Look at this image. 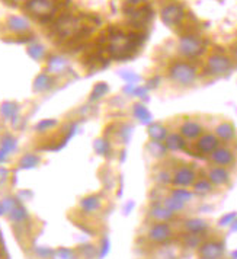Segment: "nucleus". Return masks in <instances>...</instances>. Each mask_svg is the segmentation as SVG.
I'll list each match as a JSON object with an SVG mask.
<instances>
[{
  "instance_id": "f257e3e1",
  "label": "nucleus",
  "mask_w": 237,
  "mask_h": 259,
  "mask_svg": "<svg viewBox=\"0 0 237 259\" xmlns=\"http://www.w3.org/2000/svg\"><path fill=\"white\" fill-rule=\"evenodd\" d=\"M169 76L181 86H191L197 79V70L188 63H176L170 67Z\"/></svg>"
},
{
  "instance_id": "f03ea898",
  "label": "nucleus",
  "mask_w": 237,
  "mask_h": 259,
  "mask_svg": "<svg viewBox=\"0 0 237 259\" xmlns=\"http://www.w3.org/2000/svg\"><path fill=\"white\" fill-rule=\"evenodd\" d=\"M204 51V44L194 35H185L179 41V52L185 57H197Z\"/></svg>"
},
{
  "instance_id": "7ed1b4c3",
  "label": "nucleus",
  "mask_w": 237,
  "mask_h": 259,
  "mask_svg": "<svg viewBox=\"0 0 237 259\" xmlns=\"http://www.w3.org/2000/svg\"><path fill=\"white\" fill-rule=\"evenodd\" d=\"M184 9L179 4H169V6L163 7L160 12V18H161L163 24L167 26L179 25L181 21L184 19Z\"/></svg>"
},
{
  "instance_id": "20e7f679",
  "label": "nucleus",
  "mask_w": 237,
  "mask_h": 259,
  "mask_svg": "<svg viewBox=\"0 0 237 259\" xmlns=\"http://www.w3.org/2000/svg\"><path fill=\"white\" fill-rule=\"evenodd\" d=\"M230 67H232L230 60L224 55H220V54L212 55L207 61V70L210 75H214V76H221V75L229 73Z\"/></svg>"
},
{
  "instance_id": "39448f33",
  "label": "nucleus",
  "mask_w": 237,
  "mask_h": 259,
  "mask_svg": "<svg viewBox=\"0 0 237 259\" xmlns=\"http://www.w3.org/2000/svg\"><path fill=\"white\" fill-rule=\"evenodd\" d=\"M223 254H224V248L221 243H217V242H207L199 249L201 259H221Z\"/></svg>"
},
{
  "instance_id": "423d86ee",
  "label": "nucleus",
  "mask_w": 237,
  "mask_h": 259,
  "mask_svg": "<svg viewBox=\"0 0 237 259\" xmlns=\"http://www.w3.org/2000/svg\"><path fill=\"white\" fill-rule=\"evenodd\" d=\"M195 178H197V175L191 168L182 166L175 172L172 181L175 185H179V186H189L195 182Z\"/></svg>"
},
{
  "instance_id": "0eeeda50",
  "label": "nucleus",
  "mask_w": 237,
  "mask_h": 259,
  "mask_svg": "<svg viewBox=\"0 0 237 259\" xmlns=\"http://www.w3.org/2000/svg\"><path fill=\"white\" fill-rule=\"evenodd\" d=\"M170 236H172V230H170L169 224H166V223H163V221L155 224V226L150 229V232H149L150 240H153V242H156V243H163V242H166Z\"/></svg>"
},
{
  "instance_id": "6e6552de",
  "label": "nucleus",
  "mask_w": 237,
  "mask_h": 259,
  "mask_svg": "<svg viewBox=\"0 0 237 259\" xmlns=\"http://www.w3.org/2000/svg\"><path fill=\"white\" fill-rule=\"evenodd\" d=\"M211 160L217 165V166H229L235 162V155L232 150L226 149V147H218L211 153Z\"/></svg>"
},
{
  "instance_id": "1a4fd4ad",
  "label": "nucleus",
  "mask_w": 237,
  "mask_h": 259,
  "mask_svg": "<svg viewBox=\"0 0 237 259\" xmlns=\"http://www.w3.org/2000/svg\"><path fill=\"white\" fill-rule=\"evenodd\" d=\"M218 143L220 141H218L217 135H214V134H205V135H202L198 140L197 149H198V152H201L204 155H211L215 149H218Z\"/></svg>"
},
{
  "instance_id": "9d476101",
  "label": "nucleus",
  "mask_w": 237,
  "mask_h": 259,
  "mask_svg": "<svg viewBox=\"0 0 237 259\" xmlns=\"http://www.w3.org/2000/svg\"><path fill=\"white\" fill-rule=\"evenodd\" d=\"M28 9L34 15H48L54 9V4L50 0H29Z\"/></svg>"
},
{
  "instance_id": "9b49d317",
  "label": "nucleus",
  "mask_w": 237,
  "mask_h": 259,
  "mask_svg": "<svg viewBox=\"0 0 237 259\" xmlns=\"http://www.w3.org/2000/svg\"><path fill=\"white\" fill-rule=\"evenodd\" d=\"M208 179L212 185H224V183H227L229 179H230V175H229V172L224 169V168H221V166H217V168H212L210 171V173H208Z\"/></svg>"
},
{
  "instance_id": "f8f14e48",
  "label": "nucleus",
  "mask_w": 237,
  "mask_h": 259,
  "mask_svg": "<svg viewBox=\"0 0 237 259\" xmlns=\"http://www.w3.org/2000/svg\"><path fill=\"white\" fill-rule=\"evenodd\" d=\"M215 134H217V138H218V140L229 141V140H233V138H235L236 130H235V127H233L230 123H223V124H220V126L217 127Z\"/></svg>"
},
{
  "instance_id": "ddd939ff",
  "label": "nucleus",
  "mask_w": 237,
  "mask_h": 259,
  "mask_svg": "<svg viewBox=\"0 0 237 259\" xmlns=\"http://www.w3.org/2000/svg\"><path fill=\"white\" fill-rule=\"evenodd\" d=\"M202 131V127L195 121H186L181 127V134L186 138H197Z\"/></svg>"
},
{
  "instance_id": "4468645a",
  "label": "nucleus",
  "mask_w": 237,
  "mask_h": 259,
  "mask_svg": "<svg viewBox=\"0 0 237 259\" xmlns=\"http://www.w3.org/2000/svg\"><path fill=\"white\" fill-rule=\"evenodd\" d=\"M184 138L179 135V134H170L166 137V149L172 150V152H178V150H182L184 149Z\"/></svg>"
},
{
  "instance_id": "2eb2a0df",
  "label": "nucleus",
  "mask_w": 237,
  "mask_h": 259,
  "mask_svg": "<svg viewBox=\"0 0 237 259\" xmlns=\"http://www.w3.org/2000/svg\"><path fill=\"white\" fill-rule=\"evenodd\" d=\"M66 69H67V60L63 58V57H53L48 63V70L51 73H55V75L64 73Z\"/></svg>"
},
{
  "instance_id": "dca6fc26",
  "label": "nucleus",
  "mask_w": 237,
  "mask_h": 259,
  "mask_svg": "<svg viewBox=\"0 0 237 259\" xmlns=\"http://www.w3.org/2000/svg\"><path fill=\"white\" fill-rule=\"evenodd\" d=\"M185 227L188 229L189 233H202L204 230H207V223L204 220H199V218H194V220H188L185 223Z\"/></svg>"
},
{
  "instance_id": "f3484780",
  "label": "nucleus",
  "mask_w": 237,
  "mask_h": 259,
  "mask_svg": "<svg viewBox=\"0 0 237 259\" xmlns=\"http://www.w3.org/2000/svg\"><path fill=\"white\" fill-rule=\"evenodd\" d=\"M149 135L153 141H163L167 137V131L161 124H152L149 127Z\"/></svg>"
},
{
  "instance_id": "a211bd4d",
  "label": "nucleus",
  "mask_w": 237,
  "mask_h": 259,
  "mask_svg": "<svg viewBox=\"0 0 237 259\" xmlns=\"http://www.w3.org/2000/svg\"><path fill=\"white\" fill-rule=\"evenodd\" d=\"M53 86V79L50 78L48 75H40L37 80H35V85H34V89L37 92H45L48 90L50 87Z\"/></svg>"
},
{
  "instance_id": "6ab92c4d",
  "label": "nucleus",
  "mask_w": 237,
  "mask_h": 259,
  "mask_svg": "<svg viewBox=\"0 0 237 259\" xmlns=\"http://www.w3.org/2000/svg\"><path fill=\"white\" fill-rule=\"evenodd\" d=\"M152 216L156 218V220H158V221H166V220H169L172 216H173V213L170 211V210H167L166 207H163V206H155V207L152 208Z\"/></svg>"
},
{
  "instance_id": "aec40b11",
  "label": "nucleus",
  "mask_w": 237,
  "mask_h": 259,
  "mask_svg": "<svg viewBox=\"0 0 237 259\" xmlns=\"http://www.w3.org/2000/svg\"><path fill=\"white\" fill-rule=\"evenodd\" d=\"M194 191L198 194V195H205L212 191V183L210 181H205V179H201L198 182H194Z\"/></svg>"
},
{
  "instance_id": "412c9836",
  "label": "nucleus",
  "mask_w": 237,
  "mask_h": 259,
  "mask_svg": "<svg viewBox=\"0 0 237 259\" xmlns=\"http://www.w3.org/2000/svg\"><path fill=\"white\" fill-rule=\"evenodd\" d=\"M9 28L13 29V31H19L21 32V31L28 29V22L24 21V19H21V18L12 16V18H9Z\"/></svg>"
},
{
  "instance_id": "4be33fe9",
  "label": "nucleus",
  "mask_w": 237,
  "mask_h": 259,
  "mask_svg": "<svg viewBox=\"0 0 237 259\" xmlns=\"http://www.w3.org/2000/svg\"><path fill=\"white\" fill-rule=\"evenodd\" d=\"M149 150L150 153L156 157H161V156L166 155V146L161 144V141H152L149 144Z\"/></svg>"
},
{
  "instance_id": "5701e85b",
  "label": "nucleus",
  "mask_w": 237,
  "mask_h": 259,
  "mask_svg": "<svg viewBox=\"0 0 237 259\" xmlns=\"http://www.w3.org/2000/svg\"><path fill=\"white\" fill-rule=\"evenodd\" d=\"M172 198H175V200H178V201H181V203L185 204L186 201H189L192 198V192H189L186 189H175L172 192Z\"/></svg>"
},
{
  "instance_id": "b1692460",
  "label": "nucleus",
  "mask_w": 237,
  "mask_h": 259,
  "mask_svg": "<svg viewBox=\"0 0 237 259\" xmlns=\"http://www.w3.org/2000/svg\"><path fill=\"white\" fill-rule=\"evenodd\" d=\"M134 114H135L137 118H138L140 121H143V123L150 121V114H149V111H147L143 105H135V108H134Z\"/></svg>"
},
{
  "instance_id": "393cba45",
  "label": "nucleus",
  "mask_w": 237,
  "mask_h": 259,
  "mask_svg": "<svg viewBox=\"0 0 237 259\" xmlns=\"http://www.w3.org/2000/svg\"><path fill=\"white\" fill-rule=\"evenodd\" d=\"M199 243H201V237H199V234L189 233L186 237H185V245H186L188 248H197Z\"/></svg>"
},
{
  "instance_id": "a878e982",
  "label": "nucleus",
  "mask_w": 237,
  "mask_h": 259,
  "mask_svg": "<svg viewBox=\"0 0 237 259\" xmlns=\"http://www.w3.org/2000/svg\"><path fill=\"white\" fill-rule=\"evenodd\" d=\"M38 162H40V159L35 155H25L21 160V166L22 168H32V166L38 165Z\"/></svg>"
},
{
  "instance_id": "bb28decb",
  "label": "nucleus",
  "mask_w": 237,
  "mask_h": 259,
  "mask_svg": "<svg viewBox=\"0 0 237 259\" xmlns=\"http://www.w3.org/2000/svg\"><path fill=\"white\" fill-rule=\"evenodd\" d=\"M164 207L167 208V210H170L172 213H175V211L184 208V203H181V201H178L175 198H167L166 203H164Z\"/></svg>"
},
{
  "instance_id": "cd10ccee",
  "label": "nucleus",
  "mask_w": 237,
  "mask_h": 259,
  "mask_svg": "<svg viewBox=\"0 0 237 259\" xmlns=\"http://www.w3.org/2000/svg\"><path fill=\"white\" fill-rule=\"evenodd\" d=\"M16 105L15 104H4L1 106V114H3V117H6V118H10L15 112H16Z\"/></svg>"
},
{
  "instance_id": "c85d7f7f",
  "label": "nucleus",
  "mask_w": 237,
  "mask_h": 259,
  "mask_svg": "<svg viewBox=\"0 0 237 259\" xmlns=\"http://www.w3.org/2000/svg\"><path fill=\"white\" fill-rule=\"evenodd\" d=\"M29 54L34 57V58H41L44 55V47L41 45H34V47H29Z\"/></svg>"
},
{
  "instance_id": "c756f323",
  "label": "nucleus",
  "mask_w": 237,
  "mask_h": 259,
  "mask_svg": "<svg viewBox=\"0 0 237 259\" xmlns=\"http://www.w3.org/2000/svg\"><path fill=\"white\" fill-rule=\"evenodd\" d=\"M55 124H57L55 121H50V120H47V121H42V123H40L37 129L40 130V131H45V130H50L51 127H54Z\"/></svg>"
},
{
  "instance_id": "7c9ffc66",
  "label": "nucleus",
  "mask_w": 237,
  "mask_h": 259,
  "mask_svg": "<svg viewBox=\"0 0 237 259\" xmlns=\"http://www.w3.org/2000/svg\"><path fill=\"white\" fill-rule=\"evenodd\" d=\"M235 217H236V214H229V216H226V217L220 221V224H229Z\"/></svg>"
},
{
  "instance_id": "2f4dec72",
  "label": "nucleus",
  "mask_w": 237,
  "mask_h": 259,
  "mask_svg": "<svg viewBox=\"0 0 237 259\" xmlns=\"http://www.w3.org/2000/svg\"><path fill=\"white\" fill-rule=\"evenodd\" d=\"M7 175H9V172L6 169H0V185L7 179Z\"/></svg>"
},
{
  "instance_id": "473e14b6",
  "label": "nucleus",
  "mask_w": 237,
  "mask_h": 259,
  "mask_svg": "<svg viewBox=\"0 0 237 259\" xmlns=\"http://www.w3.org/2000/svg\"><path fill=\"white\" fill-rule=\"evenodd\" d=\"M130 3H140V1H143V0H128Z\"/></svg>"
},
{
  "instance_id": "72a5a7b5",
  "label": "nucleus",
  "mask_w": 237,
  "mask_h": 259,
  "mask_svg": "<svg viewBox=\"0 0 237 259\" xmlns=\"http://www.w3.org/2000/svg\"><path fill=\"white\" fill-rule=\"evenodd\" d=\"M235 54H236V58H237V47L235 48Z\"/></svg>"
}]
</instances>
